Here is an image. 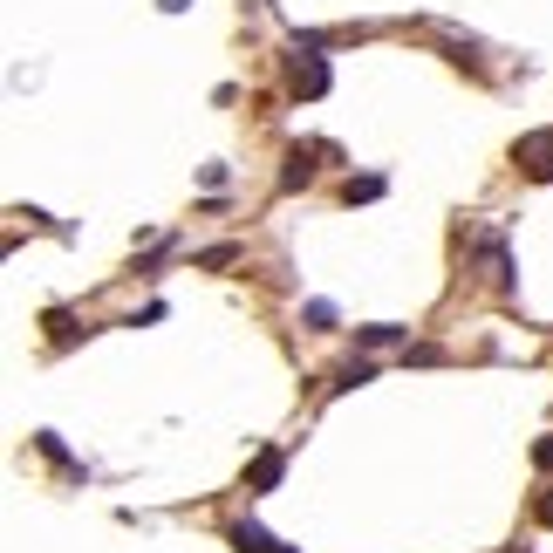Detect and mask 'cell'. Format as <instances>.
Returning a JSON list of instances; mask_svg holds the SVG:
<instances>
[{
  "mask_svg": "<svg viewBox=\"0 0 553 553\" xmlns=\"http://www.w3.org/2000/svg\"><path fill=\"white\" fill-rule=\"evenodd\" d=\"M328 82H335V69L321 62L315 48H294V62H287V89L315 103V96H328Z\"/></svg>",
  "mask_w": 553,
  "mask_h": 553,
  "instance_id": "cell-1",
  "label": "cell"
},
{
  "mask_svg": "<svg viewBox=\"0 0 553 553\" xmlns=\"http://www.w3.org/2000/svg\"><path fill=\"white\" fill-rule=\"evenodd\" d=\"M513 164L533 178V185H547L553 178V130H533V137H519L513 144Z\"/></svg>",
  "mask_w": 553,
  "mask_h": 553,
  "instance_id": "cell-2",
  "label": "cell"
},
{
  "mask_svg": "<svg viewBox=\"0 0 553 553\" xmlns=\"http://www.w3.org/2000/svg\"><path fill=\"white\" fill-rule=\"evenodd\" d=\"M315 158H321V144H294L287 151V171H280V192H301L315 178Z\"/></svg>",
  "mask_w": 553,
  "mask_h": 553,
  "instance_id": "cell-3",
  "label": "cell"
},
{
  "mask_svg": "<svg viewBox=\"0 0 553 553\" xmlns=\"http://www.w3.org/2000/svg\"><path fill=\"white\" fill-rule=\"evenodd\" d=\"M226 540H233L239 553H301V547H280L274 533H267V526H253V519H239V526L226 533Z\"/></svg>",
  "mask_w": 553,
  "mask_h": 553,
  "instance_id": "cell-4",
  "label": "cell"
},
{
  "mask_svg": "<svg viewBox=\"0 0 553 553\" xmlns=\"http://www.w3.org/2000/svg\"><path fill=\"white\" fill-rule=\"evenodd\" d=\"M280 472H287V458H280V451H260V458L246 465V485H253V492H274Z\"/></svg>",
  "mask_w": 553,
  "mask_h": 553,
  "instance_id": "cell-5",
  "label": "cell"
},
{
  "mask_svg": "<svg viewBox=\"0 0 553 553\" xmlns=\"http://www.w3.org/2000/svg\"><path fill=\"white\" fill-rule=\"evenodd\" d=\"M35 451H41V458H48V465H62V472H82L76 458H69V444H62V437H55V431H35Z\"/></svg>",
  "mask_w": 553,
  "mask_h": 553,
  "instance_id": "cell-6",
  "label": "cell"
},
{
  "mask_svg": "<svg viewBox=\"0 0 553 553\" xmlns=\"http://www.w3.org/2000/svg\"><path fill=\"white\" fill-rule=\"evenodd\" d=\"M356 342L362 349H390V342H403V328L396 321H369V328H356Z\"/></svg>",
  "mask_w": 553,
  "mask_h": 553,
  "instance_id": "cell-7",
  "label": "cell"
},
{
  "mask_svg": "<svg viewBox=\"0 0 553 553\" xmlns=\"http://www.w3.org/2000/svg\"><path fill=\"white\" fill-rule=\"evenodd\" d=\"M383 192H390V185H383L376 171H369V178H349V185H342V198H349V205H369V198H383Z\"/></svg>",
  "mask_w": 553,
  "mask_h": 553,
  "instance_id": "cell-8",
  "label": "cell"
},
{
  "mask_svg": "<svg viewBox=\"0 0 553 553\" xmlns=\"http://www.w3.org/2000/svg\"><path fill=\"white\" fill-rule=\"evenodd\" d=\"M362 383H376V362H349V369L335 376V396H342V390H362Z\"/></svg>",
  "mask_w": 553,
  "mask_h": 553,
  "instance_id": "cell-9",
  "label": "cell"
},
{
  "mask_svg": "<svg viewBox=\"0 0 553 553\" xmlns=\"http://www.w3.org/2000/svg\"><path fill=\"white\" fill-rule=\"evenodd\" d=\"M233 260H239V246H205V253H198L205 274H219V267H233Z\"/></svg>",
  "mask_w": 553,
  "mask_h": 553,
  "instance_id": "cell-10",
  "label": "cell"
},
{
  "mask_svg": "<svg viewBox=\"0 0 553 553\" xmlns=\"http://www.w3.org/2000/svg\"><path fill=\"white\" fill-rule=\"evenodd\" d=\"M308 328H335V308L328 301H308Z\"/></svg>",
  "mask_w": 553,
  "mask_h": 553,
  "instance_id": "cell-11",
  "label": "cell"
},
{
  "mask_svg": "<svg viewBox=\"0 0 553 553\" xmlns=\"http://www.w3.org/2000/svg\"><path fill=\"white\" fill-rule=\"evenodd\" d=\"M533 465H540V472H553V437H540V444H533Z\"/></svg>",
  "mask_w": 553,
  "mask_h": 553,
  "instance_id": "cell-12",
  "label": "cell"
},
{
  "mask_svg": "<svg viewBox=\"0 0 553 553\" xmlns=\"http://www.w3.org/2000/svg\"><path fill=\"white\" fill-rule=\"evenodd\" d=\"M533 519H540V526H553V492H540V506H533Z\"/></svg>",
  "mask_w": 553,
  "mask_h": 553,
  "instance_id": "cell-13",
  "label": "cell"
}]
</instances>
